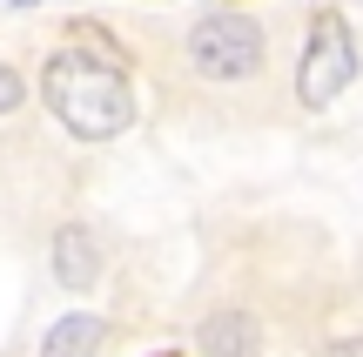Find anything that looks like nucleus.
<instances>
[{
    "label": "nucleus",
    "instance_id": "obj_2",
    "mask_svg": "<svg viewBox=\"0 0 363 357\" xmlns=\"http://www.w3.org/2000/svg\"><path fill=\"white\" fill-rule=\"evenodd\" d=\"M357 81V34L337 7H323L310 21V40H303V67H296V101L303 108H330L343 88Z\"/></svg>",
    "mask_w": 363,
    "mask_h": 357
},
{
    "label": "nucleus",
    "instance_id": "obj_1",
    "mask_svg": "<svg viewBox=\"0 0 363 357\" xmlns=\"http://www.w3.org/2000/svg\"><path fill=\"white\" fill-rule=\"evenodd\" d=\"M40 94H48L54 121H61L67 135H81V142H108V135H121L135 121V94L128 81H121L115 61H101V54L88 48H61L48 67H40Z\"/></svg>",
    "mask_w": 363,
    "mask_h": 357
},
{
    "label": "nucleus",
    "instance_id": "obj_7",
    "mask_svg": "<svg viewBox=\"0 0 363 357\" xmlns=\"http://www.w3.org/2000/svg\"><path fill=\"white\" fill-rule=\"evenodd\" d=\"M13 108H21V75L0 61V115H13Z\"/></svg>",
    "mask_w": 363,
    "mask_h": 357
},
{
    "label": "nucleus",
    "instance_id": "obj_4",
    "mask_svg": "<svg viewBox=\"0 0 363 357\" xmlns=\"http://www.w3.org/2000/svg\"><path fill=\"white\" fill-rule=\"evenodd\" d=\"M54 277H61V290H94V283H101V243L81 223H67L61 236H54Z\"/></svg>",
    "mask_w": 363,
    "mask_h": 357
},
{
    "label": "nucleus",
    "instance_id": "obj_5",
    "mask_svg": "<svg viewBox=\"0 0 363 357\" xmlns=\"http://www.w3.org/2000/svg\"><path fill=\"white\" fill-rule=\"evenodd\" d=\"M195 344H202V357H256L262 331H256V317H242V310H216V317L195 331Z\"/></svg>",
    "mask_w": 363,
    "mask_h": 357
},
{
    "label": "nucleus",
    "instance_id": "obj_8",
    "mask_svg": "<svg viewBox=\"0 0 363 357\" xmlns=\"http://www.w3.org/2000/svg\"><path fill=\"white\" fill-rule=\"evenodd\" d=\"M323 357H363V337H343V344H330Z\"/></svg>",
    "mask_w": 363,
    "mask_h": 357
},
{
    "label": "nucleus",
    "instance_id": "obj_6",
    "mask_svg": "<svg viewBox=\"0 0 363 357\" xmlns=\"http://www.w3.org/2000/svg\"><path fill=\"white\" fill-rule=\"evenodd\" d=\"M101 337H108V324L88 317V310H74V317L48 324V344H40V357H94V351H101Z\"/></svg>",
    "mask_w": 363,
    "mask_h": 357
},
{
    "label": "nucleus",
    "instance_id": "obj_3",
    "mask_svg": "<svg viewBox=\"0 0 363 357\" xmlns=\"http://www.w3.org/2000/svg\"><path fill=\"white\" fill-rule=\"evenodd\" d=\"M262 54H269V40H262V27L242 21V13H202V21L189 27V61L202 67L208 81H249L262 67Z\"/></svg>",
    "mask_w": 363,
    "mask_h": 357
}]
</instances>
